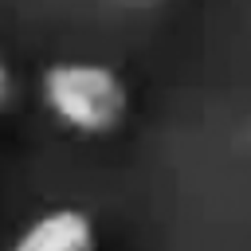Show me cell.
Returning <instances> with one entry per match:
<instances>
[{
  "label": "cell",
  "instance_id": "6da1fadb",
  "mask_svg": "<svg viewBox=\"0 0 251 251\" xmlns=\"http://www.w3.org/2000/svg\"><path fill=\"white\" fill-rule=\"evenodd\" d=\"M39 94L43 106L75 133H110L129 110V90L106 63H51L39 78Z\"/></svg>",
  "mask_w": 251,
  "mask_h": 251
},
{
  "label": "cell",
  "instance_id": "7a4b0ae2",
  "mask_svg": "<svg viewBox=\"0 0 251 251\" xmlns=\"http://www.w3.org/2000/svg\"><path fill=\"white\" fill-rule=\"evenodd\" d=\"M12 251H98V231L94 220L78 208H59L39 216Z\"/></svg>",
  "mask_w": 251,
  "mask_h": 251
},
{
  "label": "cell",
  "instance_id": "3957f363",
  "mask_svg": "<svg viewBox=\"0 0 251 251\" xmlns=\"http://www.w3.org/2000/svg\"><path fill=\"white\" fill-rule=\"evenodd\" d=\"M12 102H16V75H12V67L0 59V114H4Z\"/></svg>",
  "mask_w": 251,
  "mask_h": 251
}]
</instances>
